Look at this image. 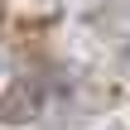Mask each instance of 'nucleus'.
Returning <instances> with one entry per match:
<instances>
[{"label": "nucleus", "instance_id": "1", "mask_svg": "<svg viewBox=\"0 0 130 130\" xmlns=\"http://www.w3.org/2000/svg\"><path fill=\"white\" fill-rule=\"evenodd\" d=\"M125 53H130V48H125Z\"/></svg>", "mask_w": 130, "mask_h": 130}]
</instances>
